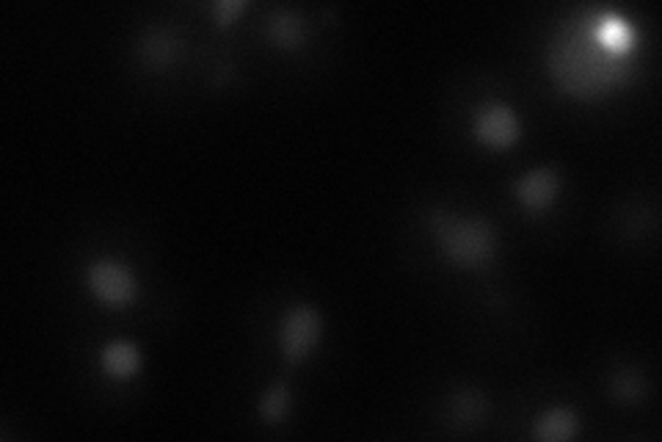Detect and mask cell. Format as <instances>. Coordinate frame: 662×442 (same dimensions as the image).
<instances>
[{
	"instance_id": "14",
	"label": "cell",
	"mask_w": 662,
	"mask_h": 442,
	"mask_svg": "<svg viewBox=\"0 0 662 442\" xmlns=\"http://www.w3.org/2000/svg\"><path fill=\"white\" fill-rule=\"evenodd\" d=\"M243 9H246V3H243V0H218L216 6H213L218 25H229L232 23V17L243 12Z\"/></svg>"
},
{
	"instance_id": "13",
	"label": "cell",
	"mask_w": 662,
	"mask_h": 442,
	"mask_svg": "<svg viewBox=\"0 0 662 442\" xmlns=\"http://www.w3.org/2000/svg\"><path fill=\"white\" fill-rule=\"evenodd\" d=\"M290 412V390L285 382H276L260 401V415L265 423H282Z\"/></svg>"
},
{
	"instance_id": "12",
	"label": "cell",
	"mask_w": 662,
	"mask_h": 442,
	"mask_svg": "<svg viewBox=\"0 0 662 442\" xmlns=\"http://www.w3.org/2000/svg\"><path fill=\"white\" fill-rule=\"evenodd\" d=\"M610 393L621 404H640V401H646L649 384H646V376L635 368H621L610 379Z\"/></svg>"
},
{
	"instance_id": "11",
	"label": "cell",
	"mask_w": 662,
	"mask_h": 442,
	"mask_svg": "<svg viewBox=\"0 0 662 442\" xmlns=\"http://www.w3.org/2000/svg\"><path fill=\"white\" fill-rule=\"evenodd\" d=\"M486 412H489V401L475 387H464L450 398V418L456 420L458 426H478L480 420L486 418Z\"/></svg>"
},
{
	"instance_id": "10",
	"label": "cell",
	"mask_w": 662,
	"mask_h": 442,
	"mask_svg": "<svg viewBox=\"0 0 662 442\" xmlns=\"http://www.w3.org/2000/svg\"><path fill=\"white\" fill-rule=\"evenodd\" d=\"M103 371L114 379H130L136 376L138 365H141V354L133 343L127 340H116V343H108L103 349Z\"/></svg>"
},
{
	"instance_id": "1",
	"label": "cell",
	"mask_w": 662,
	"mask_h": 442,
	"mask_svg": "<svg viewBox=\"0 0 662 442\" xmlns=\"http://www.w3.org/2000/svg\"><path fill=\"white\" fill-rule=\"evenodd\" d=\"M428 224L442 252L458 266H486L497 252V233L489 221L480 216L456 219L447 210H434Z\"/></svg>"
},
{
	"instance_id": "3",
	"label": "cell",
	"mask_w": 662,
	"mask_h": 442,
	"mask_svg": "<svg viewBox=\"0 0 662 442\" xmlns=\"http://www.w3.org/2000/svg\"><path fill=\"white\" fill-rule=\"evenodd\" d=\"M89 288L105 304H127L136 299V277L119 260H97L89 268Z\"/></svg>"
},
{
	"instance_id": "6",
	"label": "cell",
	"mask_w": 662,
	"mask_h": 442,
	"mask_svg": "<svg viewBox=\"0 0 662 442\" xmlns=\"http://www.w3.org/2000/svg\"><path fill=\"white\" fill-rule=\"evenodd\" d=\"M180 50H183L180 36L174 34L172 28H163V25H158V28L152 25L138 39V56H141L144 64L155 67V70L172 67L174 61L180 59Z\"/></svg>"
},
{
	"instance_id": "4",
	"label": "cell",
	"mask_w": 662,
	"mask_h": 442,
	"mask_svg": "<svg viewBox=\"0 0 662 442\" xmlns=\"http://www.w3.org/2000/svg\"><path fill=\"white\" fill-rule=\"evenodd\" d=\"M519 133H522L519 119H516V114L508 105H489L475 119V136H478V141L489 144L494 150L511 147L519 139Z\"/></svg>"
},
{
	"instance_id": "8",
	"label": "cell",
	"mask_w": 662,
	"mask_h": 442,
	"mask_svg": "<svg viewBox=\"0 0 662 442\" xmlns=\"http://www.w3.org/2000/svg\"><path fill=\"white\" fill-rule=\"evenodd\" d=\"M268 36H271L274 45L296 50L304 42V36H307L301 14L293 12V9H274L271 17H268Z\"/></svg>"
},
{
	"instance_id": "9",
	"label": "cell",
	"mask_w": 662,
	"mask_h": 442,
	"mask_svg": "<svg viewBox=\"0 0 662 442\" xmlns=\"http://www.w3.org/2000/svg\"><path fill=\"white\" fill-rule=\"evenodd\" d=\"M577 429H580V418H577V412L558 407V409H549V412H544V415L536 420L533 437H538V440H547V442H560V440H569V437H574Z\"/></svg>"
},
{
	"instance_id": "7",
	"label": "cell",
	"mask_w": 662,
	"mask_h": 442,
	"mask_svg": "<svg viewBox=\"0 0 662 442\" xmlns=\"http://www.w3.org/2000/svg\"><path fill=\"white\" fill-rule=\"evenodd\" d=\"M591 34H594L596 42L605 47L607 53H613V56H624L629 47H632V42H635L632 28H629L618 14H602V17H596Z\"/></svg>"
},
{
	"instance_id": "2",
	"label": "cell",
	"mask_w": 662,
	"mask_h": 442,
	"mask_svg": "<svg viewBox=\"0 0 662 442\" xmlns=\"http://www.w3.org/2000/svg\"><path fill=\"white\" fill-rule=\"evenodd\" d=\"M320 315L309 304H298L279 324V346L287 362H301L320 340Z\"/></svg>"
},
{
	"instance_id": "5",
	"label": "cell",
	"mask_w": 662,
	"mask_h": 442,
	"mask_svg": "<svg viewBox=\"0 0 662 442\" xmlns=\"http://www.w3.org/2000/svg\"><path fill=\"white\" fill-rule=\"evenodd\" d=\"M560 194V172L555 166H538L516 183V197L527 210H547Z\"/></svg>"
}]
</instances>
